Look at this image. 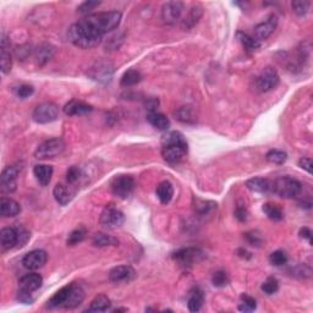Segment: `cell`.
I'll list each match as a JSON object with an SVG mask.
<instances>
[{"label":"cell","mask_w":313,"mask_h":313,"mask_svg":"<svg viewBox=\"0 0 313 313\" xmlns=\"http://www.w3.org/2000/svg\"><path fill=\"white\" fill-rule=\"evenodd\" d=\"M67 36L70 42L81 49H92L98 47L103 39V34L91 22H88L86 17L70 26Z\"/></svg>","instance_id":"1"},{"label":"cell","mask_w":313,"mask_h":313,"mask_svg":"<svg viewBox=\"0 0 313 313\" xmlns=\"http://www.w3.org/2000/svg\"><path fill=\"white\" fill-rule=\"evenodd\" d=\"M187 155V142L181 132L170 131L161 139V156L170 164L181 161Z\"/></svg>","instance_id":"2"},{"label":"cell","mask_w":313,"mask_h":313,"mask_svg":"<svg viewBox=\"0 0 313 313\" xmlns=\"http://www.w3.org/2000/svg\"><path fill=\"white\" fill-rule=\"evenodd\" d=\"M121 17H123L121 12L107 11L91 13V15H88L86 18H87L88 22H91L102 34H104L117 28L119 23H120Z\"/></svg>","instance_id":"3"},{"label":"cell","mask_w":313,"mask_h":313,"mask_svg":"<svg viewBox=\"0 0 313 313\" xmlns=\"http://www.w3.org/2000/svg\"><path fill=\"white\" fill-rule=\"evenodd\" d=\"M301 190V182L291 176H282L273 181V192L283 198H294Z\"/></svg>","instance_id":"4"},{"label":"cell","mask_w":313,"mask_h":313,"mask_svg":"<svg viewBox=\"0 0 313 313\" xmlns=\"http://www.w3.org/2000/svg\"><path fill=\"white\" fill-rule=\"evenodd\" d=\"M279 82L280 77L279 75H278L277 70L268 66L264 67V69L260 72V75L255 78V87L258 92L264 93V92L274 90V88L279 85Z\"/></svg>","instance_id":"5"},{"label":"cell","mask_w":313,"mask_h":313,"mask_svg":"<svg viewBox=\"0 0 313 313\" xmlns=\"http://www.w3.org/2000/svg\"><path fill=\"white\" fill-rule=\"evenodd\" d=\"M64 150H65V142L63 141V139L55 137V139L47 140L43 144H40L34 152V156L37 159L54 158V156H60Z\"/></svg>","instance_id":"6"},{"label":"cell","mask_w":313,"mask_h":313,"mask_svg":"<svg viewBox=\"0 0 313 313\" xmlns=\"http://www.w3.org/2000/svg\"><path fill=\"white\" fill-rule=\"evenodd\" d=\"M135 179L131 175H118L110 182L113 195L121 199L128 198L135 190Z\"/></svg>","instance_id":"7"},{"label":"cell","mask_w":313,"mask_h":313,"mask_svg":"<svg viewBox=\"0 0 313 313\" xmlns=\"http://www.w3.org/2000/svg\"><path fill=\"white\" fill-rule=\"evenodd\" d=\"M204 252L199 248L195 247H187L177 250L176 252L172 253V260L176 261L180 266L183 267H191L193 264L198 263L204 258Z\"/></svg>","instance_id":"8"},{"label":"cell","mask_w":313,"mask_h":313,"mask_svg":"<svg viewBox=\"0 0 313 313\" xmlns=\"http://www.w3.org/2000/svg\"><path fill=\"white\" fill-rule=\"evenodd\" d=\"M59 117V107L52 102H45L37 105L33 110L32 118L37 124H49L55 121Z\"/></svg>","instance_id":"9"},{"label":"cell","mask_w":313,"mask_h":313,"mask_svg":"<svg viewBox=\"0 0 313 313\" xmlns=\"http://www.w3.org/2000/svg\"><path fill=\"white\" fill-rule=\"evenodd\" d=\"M99 223L105 229H117L125 223V215L114 206H108L102 212Z\"/></svg>","instance_id":"10"},{"label":"cell","mask_w":313,"mask_h":313,"mask_svg":"<svg viewBox=\"0 0 313 313\" xmlns=\"http://www.w3.org/2000/svg\"><path fill=\"white\" fill-rule=\"evenodd\" d=\"M21 169H22L21 164H12L2 170L0 176V188L2 193H12L16 190V179Z\"/></svg>","instance_id":"11"},{"label":"cell","mask_w":313,"mask_h":313,"mask_svg":"<svg viewBox=\"0 0 313 313\" xmlns=\"http://www.w3.org/2000/svg\"><path fill=\"white\" fill-rule=\"evenodd\" d=\"M113 74H114V67L110 63L107 61H99L96 63L93 66L90 67V71H88V76L92 80L98 81V82L107 83L112 81Z\"/></svg>","instance_id":"12"},{"label":"cell","mask_w":313,"mask_h":313,"mask_svg":"<svg viewBox=\"0 0 313 313\" xmlns=\"http://www.w3.org/2000/svg\"><path fill=\"white\" fill-rule=\"evenodd\" d=\"M183 11V2L169 1L161 7V18L168 25H174L180 20Z\"/></svg>","instance_id":"13"},{"label":"cell","mask_w":313,"mask_h":313,"mask_svg":"<svg viewBox=\"0 0 313 313\" xmlns=\"http://www.w3.org/2000/svg\"><path fill=\"white\" fill-rule=\"evenodd\" d=\"M47 260L48 255L45 251L33 250L27 253L25 257H23L22 264L28 271H37V269H40L47 263Z\"/></svg>","instance_id":"14"},{"label":"cell","mask_w":313,"mask_h":313,"mask_svg":"<svg viewBox=\"0 0 313 313\" xmlns=\"http://www.w3.org/2000/svg\"><path fill=\"white\" fill-rule=\"evenodd\" d=\"M278 26V17L275 15H271L264 22H261L260 25L255 27V38L258 42L268 39L272 36V33L275 31Z\"/></svg>","instance_id":"15"},{"label":"cell","mask_w":313,"mask_h":313,"mask_svg":"<svg viewBox=\"0 0 313 313\" xmlns=\"http://www.w3.org/2000/svg\"><path fill=\"white\" fill-rule=\"evenodd\" d=\"M135 277L136 272L130 266H118L109 272V280L112 283L131 282Z\"/></svg>","instance_id":"16"},{"label":"cell","mask_w":313,"mask_h":313,"mask_svg":"<svg viewBox=\"0 0 313 313\" xmlns=\"http://www.w3.org/2000/svg\"><path fill=\"white\" fill-rule=\"evenodd\" d=\"M54 197H55L56 202H58L60 206H66L70 202L74 199L75 193L76 191L72 188V185L70 183H58V185L54 187Z\"/></svg>","instance_id":"17"},{"label":"cell","mask_w":313,"mask_h":313,"mask_svg":"<svg viewBox=\"0 0 313 313\" xmlns=\"http://www.w3.org/2000/svg\"><path fill=\"white\" fill-rule=\"evenodd\" d=\"M0 65H1L2 74H9L11 71L12 59L10 54V43L5 33L1 34V49H0Z\"/></svg>","instance_id":"18"},{"label":"cell","mask_w":313,"mask_h":313,"mask_svg":"<svg viewBox=\"0 0 313 313\" xmlns=\"http://www.w3.org/2000/svg\"><path fill=\"white\" fill-rule=\"evenodd\" d=\"M43 284V278L40 274L37 273H29L23 275L20 280H18V287L20 290L28 291V293H33V291L38 290Z\"/></svg>","instance_id":"19"},{"label":"cell","mask_w":313,"mask_h":313,"mask_svg":"<svg viewBox=\"0 0 313 313\" xmlns=\"http://www.w3.org/2000/svg\"><path fill=\"white\" fill-rule=\"evenodd\" d=\"M246 187L252 192L273 193V181L263 177H253L247 180Z\"/></svg>","instance_id":"20"},{"label":"cell","mask_w":313,"mask_h":313,"mask_svg":"<svg viewBox=\"0 0 313 313\" xmlns=\"http://www.w3.org/2000/svg\"><path fill=\"white\" fill-rule=\"evenodd\" d=\"M93 110L92 105L85 103V102L76 101V99H72L64 107V113L70 117H74V115H83L88 114Z\"/></svg>","instance_id":"21"},{"label":"cell","mask_w":313,"mask_h":313,"mask_svg":"<svg viewBox=\"0 0 313 313\" xmlns=\"http://www.w3.org/2000/svg\"><path fill=\"white\" fill-rule=\"evenodd\" d=\"M20 212L21 206L15 199L7 198V197H2L0 199V214L2 217H16L17 214H20Z\"/></svg>","instance_id":"22"},{"label":"cell","mask_w":313,"mask_h":313,"mask_svg":"<svg viewBox=\"0 0 313 313\" xmlns=\"http://www.w3.org/2000/svg\"><path fill=\"white\" fill-rule=\"evenodd\" d=\"M204 302V295L201 288H192L187 296V307L191 312H198Z\"/></svg>","instance_id":"23"},{"label":"cell","mask_w":313,"mask_h":313,"mask_svg":"<svg viewBox=\"0 0 313 313\" xmlns=\"http://www.w3.org/2000/svg\"><path fill=\"white\" fill-rule=\"evenodd\" d=\"M83 299H85V291L80 285L72 284L71 289H70L69 296H67L66 302L64 304L65 309H75L78 305L82 304Z\"/></svg>","instance_id":"24"},{"label":"cell","mask_w":313,"mask_h":313,"mask_svg":"<svg viewBox=\"0 0 313 313\" xmlns=\"http://www.w3.org/2000/svg\"><path fill=\"white\" fill-rule=\"evenodd\" d=\"M0 242L2 250L7 251L17 246V233L15 228H4L0 231Z\"/></svg>","instance_id":"25"},{"label":"cell","mask_w":313,"mask_h":313,"mask_svg":"<svg viewBox=\"0 0 313 313\" xmlns=\"http://www.w3.org/2000/svg\"><path fill=\"white\" fill-rule=\"evenodd\" d=\"M33 174L40 185L47 186L52 180L53 166L47 165V164H38L33 168Z\"/></svg>","instance_id":"26"},{"label":"cell","mask_w":313,"mask_h":313,"mask_svg":"<svg viewBox=\"0 0 313 313\" xmlns=\"http://www.w3.org/2000/svg\"><path fill=\"white\" fill-rule=\"evenodd\" d=\"M147 120L153 128L156 129L159 131H166L170 128V121L169 119L164 114L158 112L148 113L147 114Z\"/></svg>","instance_id":"27"},{"label":"cell","mask_w":313,"mask_h":313,"mask_svg":"<svg viewBox=\"0 0 313 313\" xmlns=\"http://www.w3.org/2000/svg\"><path fill=\"white\" fill-rule=\"evenodd\" d=\"M156 197L163 204H168L174 196V188L169 181H161L156 186Z\"/></svg>","instance_id":"28"},{"label":"cell","mask_w":313,"mask_h":313,"mask_svg":"<svg viewBox=\"0 0 313 313\" xmlns=\"http://www.w3.org/2000/svg\"><path fill=\"white\" fill-rule=\"evenodd\" d=\"M92 244L97 247L105 246H118L119 240L112 235H107L104 233H97L92 236Z\"/></svg>","instance_id":"29"},{"label":"cell","mask_w":313,"mask_h":313,"mask_svg":"<svg viewBox=\"0 0 313 313\" xmlns=\"http://www.w3.org/2000/svg\"><path fill=\"white\" fill-rule=\"evenodd\" d=\"M110 306H112V301L108 296L98 295L91 302L87 312H105L110 309Z\"/></svg>","instance_id":"30"},{"label":"cell","mask_w":313,"mask_h":313,"mask_svg":"<svg viewBox=\"0 0 313 313\" xmlns=\"http://www.w3.org/2000/svg\"><path fill=\"white\" fill-rule=\"evenodd\" d=\"M71 285L72 284H69V285H66V287L61 288L59 291H56V293L54 294L53 298L48 301V307H50V309H55V307L64 306V304L66 302L67 296H69Z\"/></svg>","instance_id":"31"},{"label":"cell","mask_w":313,"mask_h":313,"mask_svg":"<svg viewBox=\"0 0 313 313\" xmlns=\"http://www.w3.org/2000/svg\"><path fill=\"white\" fill-rule=\"evenodd\" d=\"M237 39L242 44V47L247 50V52H256L260 49L261 43L258 42L255 37H251L250 34L244 33V32H237Z\"/></svg>","instance_id":"32"},{"label":"cell","mask_w":313,"mask_h":313,"mask_svg":"<svg viewBox=\"0 0 313 313\" xmlns=\"http://www.w3.org/2000/svg\"><path fill=\"white\" fill-rule=\"evenodd\" d=\"M201 17H202V7L199 6V5H193V6L190 9V11H188L187 16L185 17V20H183L182 26L185 27V28H192V27L198 22Z\"/></svg>","instance_id":"33"},{"label":"cell","mask_w":313,"mask_h":313,"mask_svg":"<svg viewBox=\"0 0 313 313\" xmlns=\"http://www.w3.org/2000/svg\"><path fill=\"white\" fill-rule=\"evenodd\" d=\"M262 209H263L264 214L273 222H279L284 218V212H283L282 207L275 203H266Z\"/></svg>","instance_id":"34"},{"label":"cell","mask_w":313,"mask_h":313,"mask_svg":"<svg viewBox=\"0 0 313 313\" xmlns=\"http://www.w3.org/2000/svg\"><path fill=\"white\" fill-rule=\"evenodd\" d=\"M141 80H142L141 72L137 71V70L131 69L128 70V71L123 75V77H121L120 80V85L123 86V87H131V86L137 85Z\"/></svg>","instance_id":"35"},{"label":"cell","mask_w":313,"mask_h":313,"mask_svg":"<svg viewBox=\"0 0 313 313\" xmlns=\"http://www.w3.org/2000/svg\"><path fill=\"white\" fill-rule=\"evenodd\" d=\"M54 54V48L48 43H43L36 49V59L38 61L39 65L47 63Z\"/></svg>","instance_id":"36"},{"label":"cell","mask_w":313,"mask_h":313,"mask_svg":"<svg viewBox=\"0 0 313 313\" xmlns=\"http://www.w3.org/2000/svg\"><path fill=\"white\" fill-rule=\"evenodd\" d=\"M215 207H217V203H214V202L195 198V204H193V208H195V212L198 213L199 215L208 214V213L212 212V210L214 209Z\"/></svg>","instance_id":"37"},{"label":"cell","mask_w":313,"mask_h":313,"mask_svg":"<svg viewBox=\"0 0 313 313\" xmlns=\"http://www.w3.org/2000/svg\"><path fill=\"white\" fill-rule=\"evenodd\" d=\"M86 235H87V230H86L85 226H78L77 229H75L74 231L70 233L69 237H67V240H66V244L69 245V246H75V245H77L78 242L85 240Z\"/></svg>","instance_id":"38"},{"label":"cell","mask_w":313,"mask_h":313,"mask_svg":"<svg viewBox=\"0 0 313 313\" xmlns=\"http://www.w3.org/2000/svg\"><path fill=\"white\" fill-rule=\"evenodd\" d=\"M175 117L181 123H193L195 121V112L191 107H181L175 112Z\"/></svg>","instance_id":"39"},{"label":"cell","mask_w":313,"mask_h":313,"mask_svg":"<svg viewBox=\"0 0 313 313\" xmlns=\"http://www.w3.org/2000/svg\"><path fill=\"white\" fill-rule=\"evenodd\" d=\"M266 159L269 161V163L284 164L288 159V155L284 152V151L271 150L266 155Z\"/></svg>","instance_id":"40"},{"label":"cell","mask_w":313,"mask_h":313,"mask_svg":"<svg viewBox=\"0 0 313 313\" xmlns=\"http://www.w3.org/2000/svg\"><path fill=\"white\" fill-rule=\"evenodd\" d=\"M256 307H257V305H256L255 299L246 295V294L241 295V304L239 305L240 311L241 312H252V311H255Z\"/></svg>","instance_id":"41"},{"label":"cell","mask_w":313,"mask_h":313,"mask_svg":"<svg viewBox=\"0 0 313 313\" xmlns=\"http://www.w3.org/2000/svg\"><path fill=\"white\" fill-rule=\"evenodd\" d=\"M212 283H213V285H214V287L224 288V287H226L229 283H230V278H229V275H228V273H226V272L218 271V272H215L214 275H213Z\"/></svg>","instance_id":"42"},{"label":"cell","mask_w":313,"mask_h":313,"mask_svg":"<svg viewBox=\"0 0 313 313\" xmlns=\"http://www.w3.org/2000/svg\"><path fill=\"white\" fill-rule=\"evenodd\" d=\"M261 289L264 294H267V295H273V294H275L279 290V282H278L275 278H268V279L262 284Z\"/></svg>","instance_id":"43"},{"label":"cell","mask_w":313,"mask_h":313,"mask_svg":"<svg viewBox=\"0 0 313 313\" xmlns=\"http://www.w3.org/2000/svg\"><path fill=\"white\" fill-rule=\"evenodd\" d=\"M269 262H271L273 266H277V267L284 266V264H287V262H288V255L282 250L274 251V252L269 256Z\"/></svg>","instance_id":"44"},{"label":"cell","mask_w":313,"mask_h":313,"mask_svg":"<svg viewBox=\"0 0 313 313\" xmlns=\"http://www.w3.org/2000/svg\"><path fill=\"white\" fill-rule=\"evenodd\" d=\"M291 6H293L294 12H295L296 15L305 16L310 9V2L305 1V0L304 1H302V0H296V1H293Z\"/></svg>","instance_id":"45"},{"label":"cell","mask_w":313,"mask_h":313,"mask_svg":"<svg viewBox=\"0 0 313 313\" xmlns=\"http://www.w3.org/2000/svg\"><path fill=\"white\" fill-rule=\"evenodd\" d=\"M15 229L16 233H17V246L20 247L25 246L26 242L28 241L29 237H31V235H29L28 231H27L22 225H16Z\"/></svg>","instance_id":"46"},{"label":"cell","mask_w":313,"mask_h":313,"mask_svg":"<svg viewBox=\"0 0 313 313\" xmlns=\"http://www.w3.org/2000/svg\"><path fill=\"white\" fill-rule=\"evenodd\" d=\"M81 177V169L78 166H71L66 171V182L70 185H74L75 182L78 181V179Z\"/></svg>","instance_id":"47"},{"label":"cell","mask_w":313,"mask_h":313,"mask_svg":"<svg viewBox=\"0 0 313 313\" xmlns=\"http://www.w3.org/2000/svg\"><path fill=\"white\" fill-rule=\"evenodd\" d=\"M99 4H101L99 1H85L77 7V10L80 13H83V15H86V13H90L92 10L96 9L97 6H99Z\"/></svg>","instance_id":"48"},{"label":"cell","mask_w":313,"mask_h":313,"mask_svg":"<svg viewBox=\"0 0 313 313\" xmlns=\"http://www.w3.org/2000/svg\"><path fill=\"white\" fill-rule=\"evenodd\" d=\"M33 87L29 85H21L20 87H17V90H16V94H17L18 98H28L29 96H32L33 94Z\"/></svg>","instance_id":"49"},{"label":"cell","mask_w":313,"mask_h":313,"mask_svg":"<svg viewBox=\"0 0 313 313\" xmlns=\"http://www.w3.org/2000/svg\"><path fill=\"white\" fill-rule=\"evenodd\" d=\"M244 235H245V239L247 240L248 244H251L252 246L258 247L262 244V237L257 233H255V231H250V233H246Z\"/></svg>","instance_id":"50"},{"label":"cell","mask_w":313,"mask_h":313,"mask_svg":"<svg viewBox=\"0 0 313 313\" xmlns=\"http://www.w3.org/2000/svg\"><path fill=\"white\" fill-rule=\"evenodd\" d=\"M17 300L20 302H22V304H25V305H29V304H32V302H33V298H32L31 293H28V291L18 290Z\"/></svg>","instance_id":"51"},{"label":"cell","mask_w":313,"mask_h":313,"mask_svg":"<svg viewBox=\"0 0 313 313\" xmlns=\"http://www.w3.org/2000/svg\"><path fill=\"white\" fill-rule=\"evenodd\" d=\"M299 166H301L302 169L306 170L307 172L311 174L312 172V159L311 158H307V156H304L299 160Z\"/></svg>","instance_id":"52"},{"label":"cell","mask_w":313,"mask_h":313,"mask_svg":"<svg viewBox=\"0 0 313 313\" xmlns=\"http://www.w3.org/2000/svg\"><path fill=\"white\" fill-rule=\"evenodd\" d=\"M247 209L245 207H237L235 210V218H236L239 222H245L247 219Z\"/></svg>","instance_id":"53"},{"label":"cell","mask_w":313,"mask_h":313,"mask_svg":"<svg viewBox=\"0 0 313 313\" xmlns=\"http://www.w3.org/2000/svg\"><path fill=\"white\" fill-rule=\"evenodd\" d=\"M159 105V101L156 98H150L146 102V109L148 110V113L156 112V107Z\"/></svg>","instance_id":"54"},{"label":"cell","mask_w":313,"mask_h":313,"mask_svg":"<svg viewBox=\"0 0 313 313\" xmlns=\"http://www.w3.org/2000/svg\"><path fill=\"white\" fill-rule=\"evenodd\" d=\"M300 236L304 239H307L312 244V231L309 228H302L300 230Z\"/></svg>","instance_id":"55"},{"label":"cell","mask_w":313,"mask_h":313,"mask_svg":"<svg viewBox=\"0 0 313 313\" xmlns=\"http://www.w3.org/2000/svg\"><path fill=\"white\" fill-rule=\"evenodd\" d=\"M121 311L126 312V311H128V310H126V309H117V310H114V312H121Z\"/></svg>","instance_id":"56"}]
</instances>
